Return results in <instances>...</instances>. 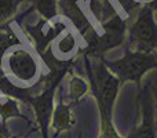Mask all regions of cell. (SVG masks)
I'll return each mask as SVG.
<instances>
[{
	"mask_svg": "<svg viewBox=\"0 0 157 138\" xmlns=\"http://www.w3.org/2000/svg\"><path fill=\"white\" fill-rule=\"evenodd\" d=\"M58 25H59V24L51 25V24H50V21L41 19L36 28H29L30 35H32L33 39H35V40L39 43L37 47H44L52 37H55V36H57L58 33L62 30L63 26L58 28Z\"/></svg>",
	"mask_w": 157,
	"mask_h": 138,
	"instance_id": "obj_10",
	"label": "cell"
},
{
	"mask_svg": "<svg viewBox=\"0 0 157 138\" xmlns=\"http://www.w3.org/2000/svg\"><path fill=\"white\" fill-rule=\"evenodd\" d=\"M8 69L21 81H32L37 75V64L32 54L25 50H14L8 55Z\"/></svg>",
	"mask_w": 157,
	"mask_h": 138,
	"instance_id": "obj_6",
	"label": "cell"
},
{
	"mask_svg": "<svg viewBox=\"0 0 157 138\" xmlns=\"http://www.w3.org/2000/svg\"><path fill=\"white\" fill-rule=\"evenodd\" d=\"M0 138H7V136H6V133L3 130H0Z\"/></svg>",
	"mask_w": 157,
	"mask_h": 138,
	"instance_id": "obj_20",
	"label": "cell"
},
{
	"mask_svg": "<svg viewBox=\"0 0 157 138\" xmlns=\"http://www.w3.org/2000/svg\"><path fill=\"white\" fill-rule=\"evenodd\" d=\"M63 73L58 75L57 77H54L51 80V84H48L46 90H44L41 94L36 95V97H28L26 101H29L32 104L33 109H35L36 117H37V122L41 127L43 131V137L48 138V124L52 116V102H54V93H55V87L58 84V80L62 77Z\"/></svg>",
	"mask_w": 157,
	"mask_h": 138,
	"instance_id": "obj_5",
	"label": "cell"
},
{
	"mask_svg": "<svg viewBox=\"0 0 157 138\" xmlns=\"http://www.w3.org/2000/svg\"><path fill=\"white\" fill-rule=\"evenodd\" d=\"M0 116H2V119L4 120V122L7 119H10V117L21 116L18 104H17L14 100L2 101V102H0Z\"/></svg>",
	"mask_w": 157,
	"mask_h": 138,
	"instance_id": "obj_14",
	"label": "cell"
},
{
	"mask_svg": "<svg viewBox=\"0 0 157 138\" xmlns=\"http://www.w3.org/2000/svg\"><path fill=\"white\" fill-rule=\"evenodd\" d=\"M73 46H75L73 35H72V33H66L65 37L61 39V41H59V51L68 53V51H71V50L73 49Z\"/></svg>",
	"mask_w": 157,
	"mask_h": 138,
	"instance_id": "obj_17",
	"label": "cell"
},
{
	"mask_svg": "<svg viewBox=\"0 0 157 138\" xmlns=\"http://www.w3.org/2000/svg\"><path fill=\"white\" fill-rule=\"evenodd\" d=\"M72 126V115H71V106L65 104H59L52 112V127L57 133L68 130Z\"/></svg>",
	"mask_w": 157,
	"mask_h": 138,
	"instance_id": "obj_11",
	"label": "cell"
},
{
	"mask_svg": "<svg viewBox=\"0 0 157 138\" xmlns=\"http://www.w3.org/2000/svg\"><path fill=\"white\" fill-rule=\"evenodd\" d=\"M102 33H97L92 28H90L84 36L88 43L87 53L92 55H98L101 53H105L110 49L120 46L125 39V32H127V24L125 19L117 14L108 22L101 25Z\"/></svg>",
	"mask_w": 157,
	"mask_h": 138,
	"instance_id": "obj_3",
	"label": "cell"
},
{
	"mask_svg": "<svg viewBox=\"0 0 157 138\" xmlns=\"http://www.w3.org/2000/svg\"><path fill=\"white\" fill-rule=\"evenodd\" d=\"M128 138H157L155 127V108L150 93H144L142 95V122Z\"/></svg>",
	"mask_w": 157,
	"mask_h": 138,
	"instance_id": "obj_7",
	"label": "cell"
},
{
	"mask_svg": "<svg viewBox=\"0 0 157 138\" xmlns=\"http://www.w3.org/2000/svg\"><path fill=\"white\" fill-rule=\"evenodd\" d=\"M15 36L13 35V33L10 32V30H4V29H0V47L3 46V44L6 43V41L11 40V39H14Z\"/></svg>",
	"mask_w": 157,
	"mask_h": 138,
	"instance_id": "obj_19",
	"label": "cell"
},
{
	"mask_svg": "<svg viewBox=\"0 0 157 138\" xmlns=\"http://www.w3.org/2000/svg\"><path fill=\"white\" fill-rule=\"evenodd\" d=\"M78 2L81 0H58V7H61L63 15L68 17L72 21V24L77 28V30H80L84 35L91 28V25H90V21L87 19L81 7L78 6Z\"/></svg>",
	"mask_w": 157,
	"mask_h": 138,
	"instance_id": "obj_8",
	"label": "cell"
},
{
	"mask_svg": "<svg viewBox=\"0 0 157 138\" xmlns=\"http://www.w3.org/2000/svg\"><path fill=\"white\" fill-rule=\"evenodd\" d=\"M87 91V83L78 76H75L71 80V98L73 100H78L83 97Z\"/></svg>",
	"mask_w": 157,
	"mask_h": 138,
	"instance_id": "obj_15",
	"label": "cell"
},
{
	"mask_svg": "<svg viewBox=\"0 0 157 138\" xmlns=\"http://www.w3.org/2000/svg\"><path fill=\"white\" fill-rule=\"evenodd\" d=\"M88 8L99 25L117 15V10L110 0H88Z\"/></svg>",
	"mask_w": 157,
	"mask_h": 138,
	"instance_id": "obj_9",
	"label": "cell"
},
{
	"mask_svg": "<svg viewBox=\"0 0 157 138\" xmlns=\"http://www.w3.org/2000/svg\"><path fill=\"white\" fill-rule=\"evenodd\" d=\"M155 17H156V19H157V7H156V10H155Z\"/></svg>",
	"mask_w": 157,
	"mask_h": 138,
	"instance_id": "obj_21",
	"label": "cell"
},
{
	"mask_svg": "<svg viewBox=\"0 0 157 138\" xmlns=\"http://www.w3.org/2000/svg\"><path fill=\"white\" fill-rule=\"evenodd\" d=\"M29 3L46 21H51L58 15V0H29Z\"/></svg>",
	"mask_w": 157,
	"mask_h": 138,
	"instance_id": "obj_12",
	"label": "cell"
},
{
	"mask_svg": "<svg viewBox=\"0 0 157 138\" xmlns=\"http://www.w3.org/2000/svg\"><path fill=\"white\" fill-rule=\"evenodd\" d=\"M24 0H0V24H4L17 14Z\"/></svg>",
	"mask_w": 157,
	"mask_h": 138,
	"instance_id": "obj_13",
	"label": "cell"
},
{
	"mask_svg": "<svg viewBox=\"0 0 157 138\" xmlns=\"http://www.w3.org/2000/svg\"><path fill=\"white\" fill-rule=\"evenodd\" d=\"M99 138H121L119 136V133L116 131V128L112 124V120L101 119V134Z\"/></svg>",
	"mask_w": 157,
	"mask_h": 138,
	"instance_id": "obj_16",
	"label": "cell"
},
{
	"mask_svg": "<svg viewBox=\"0 0 157 138\" xmlns=\"http://www.w3.org/2000/svg\"><path fill=\"white\" fill-rule=\"evenodd\" d=\"M88 73L92 93L97 98L98 108L101 112V119L112 120V109L119 93L120 80L106 68L103 61L95 62L92 65V69L88 68Z\"/></svg>",
	"mask_w": 157,
	"mask_h": 138,
	"instance_id": "obj_1",
	"label": "cell"
},
{
	"mask_svg": "<svg viewBox=\"0 0 157 138\" xmlns=\"http://www.w3.org/2000/svg\"><path fill=\"white\" fill-rule=\"evenodd\" d=\"M117 2H119V4L121 6V8L128 14V15H131L134 10L141 7L139 2H136V0H117Z\"/></svg>",
	"mask_w": 157,
	"mask_h": 138,
	"instance_id": "obj_18",
	"label": "cell"
},
{
	"mask_svg": "<svg viewBox=\"0 0 157 138\" xmlns=\"http://www.w3.org/2000/svg\"><path fill=\"white\" fill-rule=\"evenodd\" d=\"M78 138H81V137H78Z\"/></svg>",
	"mask_w": 157,
	"mask_h": 138,
	"instance_id": "obj_22",
	"label": "cell"
},
{
	"mask_svg": "<svg viewBox=\"0 0 157 138\" xmlns=\"http://www.w3.org/2000/svg\"><path fill=\"white\" fill-rule=\"evenodd\" d=\"M106 68L121 81L139 83L142 76L150 69L157 68V57L152 51L127 50L116 61H103Z\"/></svg>",
	"mask_w": 157,
	"mask_h": 138,
	"instance_id": "obj_2",
	"label": "cell"
},
{
	"mask_svg": "<svg viewBox=\"0 0 157 138\" xmlns=\"http://www.w3.org/2000/svg\"><path fill=\"white\" fill-rule=\"evenodd\" d=\"M157 0L141 6L135 21L130 26V39L136 44V50H157V19L155 10Z\"/></svg>",
	"mask_w": 157,
	"mask_h": 138,
	"instance_id": "obj_4",
	"label": "cell"
}]
</instances>
